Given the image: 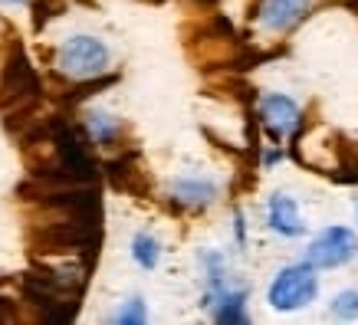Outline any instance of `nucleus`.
I'll return each mask as SVG.
<instances>
[{"instance_id":"1","label":"nucleus","mask_w":358,"mask_h":325,"mask_svg":"<svg viewBox=\"0 0 358 325\" xmlns=\"http://www.w3.org/2000/svg\"><path fill=\"white\" fill-rule=\"evenodd\" d=\"M56 66H59V73L73 79H92L109 69V46L96 36H73L59 46Z\"/></svg>"},{"instance_id":"2","label":"nucleus","mask_w":358,"mask_h":325,"mask_svg":"<svg viewBox=\"0 0 358 325\" xmlns=\"http://www.w3.org/2000/svg\"><path fill=\"white\" fill-rule=\"evenodd\" d=\"M315 289H319V280H315L313 266H286V270L276 273V280L270 282V305L273 309H282V312H293V309H303L315 299Z\"/></svg>"},{"instance_id":"3","label":"nucleus","mask_w":358,"mask_h":325,"mask_svg":"<svg viewBox=\"0 0 358 325\" xmlns=\"http://www.w3.org/2000/svg\"><path fill=\"white\" fill-rule=\"evenodd\" d=\"M358 253V237L355 230L348 227H326L319 237L313 240L309 247V263L313 266H322V270H332V266H342Z\"/></svg>"},{"instance_id":"4","label":"nucleus","mask_w":358,"mask_h":325,"mask_svg":"<svg viewBox=\"0 0 358 325\" xmlns=\"http://www.w3.org/2000/svg\"><path fill=\"white\" fill-rule=\"evenodd\" d=\"M266 220H270V227L282 237H299L306 230L303 217H299V207H296L293 197L286 194H273L270 204H266Z\"/></svg>"},{"instance_id":"5","label":"nucleus","mask_w":358,"mask_h":325,"mask_svg":"<svg viewBox=\"0 0 358 325\" xmlns=\"http://www.w3.org/2000/svg\"><path fill=\"white\" fill-rule=\"evenodd\" d=\"M309 10V0H263L260 23L266 30H286Z\"/></svg>"},{"instance_id":"6","label":"nucleus","mask_w":358,"mask_h":325,"mask_svg":"<svg viewBox=\"0 0 358 325\" xmlns=\"http://www.w3.org/2000/svg\"><path fill=\"white\" fill-rule=\"evenodd\" d=\"M263 122L276 135L280 131H293L299 125V106L289 96H266L263 99Z\"/></svg>"},{"instance_id":"7","label":"nucleus","mask_w":358,"mask_h":325,"mask_svg":"<svg viewBox=\"0 0 358 325\" xmlns=\"http://www.w3.org/2000/svg\"><path fill=\"white\" fill-rule=\"evenodd\" d=\"M171 194L181 201V204H191V207H201V204H210L217 197V185L207 181V178H178L171 187Z\"/></svg>"},{"instance_id":"8","label":"nucleus","mask_w":358,"mask_h":325,"mask_svg":"<svg viewBox=\"0 0 358 325\" xmlns=\"http://www.w3.org/2000/svg\"><path fill=\"white\" fill-rule=\"evenodd\" d=\"M214 319L217 322H243L247 312H243V303H247V293H227V289H217L214 293Z\"/></svg>"},{"instance_id":"9","label":"nucleus","mask_w":358,"mask_h":325,"mask_svg":"<svg viewBox=\"0 0 358 325\" xmlns=\"http://www.w3.org/2000/svg\"><path fill=\"white\" fill-rule=\"evenodd\" d=\"M158 257H162V247L152 233H135L131 240V260L138 263L141 270H155L158 266Z\"/></svg>"},{"instance_id":"10","label":"nucleus","mask_w":358,"mask_h":325,"mask_svg":"<svg viewBox=\"0 0 358 325\" xmlns=\"http://www.w3.org/2000/svg\"><path fill=\"white\" fill-rule=\"evenodd\" d=\"M86 125H89V131H92V138L102 141V145H109V141L119 135V119H112L109 112H99V108L86 115Z\"/></svg>"},{"instance_id":"11","label":"nucleus","mask_w":358,"mask_h":325,"mask_svg":"<svg viewBox=\"0 0 358 325\" xmlns=\"http://www.w3.org/2000/svg\"><path fill=\"white\" fill-rule=\"evenodd\" d=\"M332 312H336L338 319H358V293H355V289L338 293L336 303H332Z\"/></svg>"},{"instance_id":"12","label":"nucleus","mask_w":358,"mask_h":325,"mask_svg":"<svg viewBox=\"0 0 358 325\" xmlns=\"http://www.w3.org/2000/svg\"><path fill=\"white\" fill-rule=\"evenodd\" d=\"M115 322H145V303H141L138 296H135V299H129V303H125V309H122L119 315H115Z\"/></svg>"},{"instance_id":"13","label":"nucleus","mask_w":358,"mask_h":325,"mask_svg":"<svg viewBox=\"0 0 358 325\" xmlns=\"http://www.w3.org/2000/svg\"><path fill=\"white\" fill-rule=\"evenodd\" d=\"M237 240L243 243V217H240V214H237Z\"/></svg>"},{"instance_id":"14","label":"nucleus","mask_w":358,"mask_h":325,"mask_svg":"<svg viewBox=\"0 0 358 325\" xmlns=\"http://www.w3.org/2000/svg\"><path fill=\"white\" fill-rule=\"evenodd\" d=\"M13 3H17V0H13Z\"/></svg>"}]
</instances>
